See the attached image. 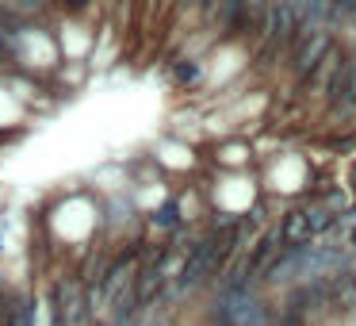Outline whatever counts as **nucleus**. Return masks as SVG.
I'll return each mask as SVG.
<instances>
[{
    "instance_id": "9d476101",
    "label": "nucleus",
    "mask_w": 356,
    "mask_h": 326,
    "mask_svg": "<svg viewBox=\"0 0 356 326\" xmlns=\"http://www.w3.org/2000/svg\"><path fill=\"white\" fill-rule=\"evenodd\" d=\"M169 77H172V85H180V88H192L195 81L203 77V65L195 62V58H177V62L169 65Z\"/></svg>"
},
{
    "instance_id": "ddd939ff",
    "label": "nucleus",
    "mask_w": 356,
    "mask_h": 326,
    "mask_svg": "<svg viewBox=\"0 0 356 326\" xmlns=\"http://www.w3.org/2000/svg\"><path fill=\"white\" fill-rule=\"evenodd\" d=\"M92 4H96V0H54L58 16H65V20H81V16H88V12H92Z\"/></svg>"
},
{
    "instance_id": "6e6552de",
    "label": "nucleus",
    "mask_w": 356,
    "mask_h": 326,
    "mask_svg": "<svg viewBox=\"0 0 356 326\" xmlns=\"http://www.w3.org/2000/svg\"><path fill=\"white\" fill-rule=\"evenodd\" d=\"M12 12H19L24 20H39V24H50V20L58 16L54 0H4Z\"/></svg>"
},
{
    "instance_id": "423d86ee",
    "label": "nucleus",
    "mask_w": 356,
    "mask_h": 326,
    "mask_svg": "<svg viewBox=\"0 0 356 326\" xmlns=\"http://www.w3.org/2000/svg\"><path fill=\"white\" fill-rule=\"evenodd\" d=\"M325 295L333 300L337 311H356V272H333V280L325 284Z\"/></svg>"
},
{
    "instance_id": "9b49d317",
    "label": "nucleus",
    "mask_w": 356,
    "mask_h": 326,
    "mask_svg": "<svg viewBox=\"0 0 356 326\" xmlns=\"http://www.w3.org/2000/svg\"><path fill=\"white\" fill-rule=\"evenodd\" d=\"M307 219H310V231H314V234L333 231V226L341 223V215H337V211H333L325 200H322V203H314V208H307Z\"/></svg>"
},
{
    "instance_id": "1a4fd4ad",
    "label": "nucleus",
    "mask_w": 356,
    "mask_h": 326,
    "mask_svg": "<svg viewBox=\"0 0 356 326\" xmlns=\"http://www.w3.org/2000/svg\"><path fill=\"white\" fill-rule=\"evenodd\" d=\"M149 226H157V231H180V226H184V215H180V200H165L161 208L149 211Z\"/></svg>"
},
{
    "instance_id": "f8f14e48",
    "label": "nucleus",
    "mask_w": 356,
    "mask_h": 326,
    "mask_svg": "<svg viewBox=\"0 0 356 326\" xmlns=\"http://www.w3.org/2000/svg\"><path fill=\"white\" fill-rule=\"evenodd\" d=\"M12 326H35V295L31 292H16V315Z\"/></svg>"
},
{
    "instance_id": "4468645a",
    "label": "nucleus",
    "mask_w": 356,
    "mask_h": 326,
    "mask_svg": "<svg viewBox=\"0 0 356 326\" xmlns=\"http://www.w3.org/2000/svg\"><path fill=\"white\" fill-rule=\"evenodd\" d=\"M108 4H111V8H115V12H123V8H131L134 0H108Z\"/></svg>"
},
{
    "instance_id": "f03ea898",
    "label": "nucleus",
    "mask_w": 356,
    "mask_h": 326,
    "mask_svg": "<svg viewBox=\"0 0 356 326\" xmlns=\"http://www.w3.org/2000/svg\"><path fill=\"white\" fill-rule=\"evenodd\" d=\"M215 318L222 326H272L268 307H264L249 288L245 292H222V300H218V307H215Z\"/></svg>"
},
{
    "instance_id": "f257e3e1",
    "label": "nucleus",
    "mask_w": 356,
    "mask_h": 326,
    "mask_svg": "<svg viewBox=\"0 0 356 326\" xmlns=\"http://www.w3.org/2000/svg\"><path fill=\"white\" fill-rule=\"evenodd\" d=\"M302 12H299V0H272L268 12H264V24H261V62L264 58H276V54H287V42H291L295 27H299Z\"/></svg>"
},
{
    "instance_id": "2eb2a0df",
    "label": "nucleus",
    "mask_w": 356,
    "mask_h": 326,
    "mask_svg": "<svg viewBox=\"0 0 356 326\" xmlns=\"http://www.w3.org/2000/svg\"><path fill=\"white\" fill-rule=\"evenodd\" d=\"M348 24H353V27H356V12H353V16H348Z\"/></svg>"
},
{
    "instance_id": "39448f33",
    "label": "nucleus",
    "mask_w": 356,
    "mask_h": 326,
    "mask_svg": "<svg viewBox=\"0 0 356 326\" xmlns=\"http://www.w3.org/2000/svg\"><path fill=\"white\" fill-rule=\"evenodd\" d=\"M325 104H330L333 111H353L356 108V54L345 58L337 81H333L330 93H325Z\"/></svg>"
},
{
    "instance_id": "7ed1b4c3",
    "label": "nucleus",
    "mask_w": 356,
    "mask_h": 326,
    "mask_svg": "<svg viewBox=\"0 0 356 326\" xmlns=\"http://www.w3.org/2000/svg\"><path fill=\"white\" fill-rule=\"evenodd\" d=\"M54 326H81L88 318V303H85V280L81 272H70L54 284Z\"/></svg>"
},
{
    "instance_id": "dca6fc26",
    "label": "nucleus",
    "mask_w": 356,
    "mask_h": 326,
    "mask_svg": "<svg viewBox=\"0 0 356 326\" xmlns=\"http://www.w3.org/2000/svg\"><path fill=\"white\" fill-rule=\"evenodd\" d=\"M353 188H356V165H353Z\"/></svg>"
},
{
    "instance_id": "0eeeda50",
    "label": "nucleus",
    "mask_w": 356,
    "mask_h": 326,
    "mask_svg": "<svg viewBox=\"0 0 356 326\" xmlns=\"http://www.w3.org/2000/svg\"><path fill=\"white\" fill-rule=\"evenodd\" d=\"M310 238H314V231H310L307 211H287L280 223V242L284 246H310Z\"/></svg>"
},
{
    "instance_id": "20e7f679",
    "label": "nucleus",
    "mask_w": 356,
    "mask_h": 326,
    "mask_svg": "<svg viewBox=\"0 0 356 326\" xmlns=\"http://www.w3.org/2000/svg\"><path fill=\"white\" fill-rule=\"evenodd\" d=\"M345 58H348V50L341 47V42H333V47L322 54V62L314 65V73L307 77V88H310V93L325 100V93H330V85L337 81V73H341V65H345Z\"/></svg>"
}]
</instances>
